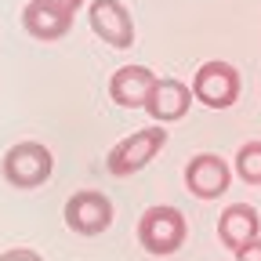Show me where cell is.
I'll return each mask as SVG.
<instances>
[{
	"mask_svg": "<svg viewBox=\"0 0 261 261\" xmlns=\"http://www.w3.org/2000/svg\"><path fill=\"white\" fill-rule=\"evenodd\" d=\"M189 240V221L178 207H145L138 218V243L152 254V257H171L185 247Z\"/></svg>",
	"mask_w": 261,
	"mask_h": 261,
	"instance_id": "cell-1",
	"label": "cell"
},
{
	"mask_svg": "<svg viewBox=\"0 0 261 261\" xmlns=\"http://www.w3.org/2000/svg\"><path fill=\"white\" fill-rule=\"evenodd\" d=\"M55 171V156L44 142H18L0 160V174L11 189H40Z\"/></svg>",
	"mask_w": 261,
	"mask_h": 261,
	"instance_id": "cell-2",
	"label": "cell"
},
{
	"mask_svg": "<svg viewBox=\"0 0 261 261\" xmlns=\"http://www.w3.org/2000/svg\"><path fill=\"white\" fill-rule=\"evenodd\" d=\"M163 145H167V130H163V127H142V130L127 135L123 142H116L109 149L106 167H109L113 178H130V174H138L142 167H149Z\"/></svg>",
	"mask_w": 261,
	"mask_h": 261,
	"instance_id": "cell-3",
	"label": "cell"
},
{
	"mask_svg": "<svg viewBox=\"0 0 261 261\" xmlns=\"http://www.w3.org/2000/svg\"><path fill=\"white\" fill-rule=\"evenodd\" d=\"M240 69L232 62H221V58H211L203 62L200 69H196L192 76V94H196V102H203L207 109H228V106H236L240 102Z\"/></svg>",
	"mask_w": 261,
	"mask_h": 261,
	"instance_id": "cell-4",
	"label": "cell"
},
{
	"mask_svg": "<svg viewBox=\"0 0 261 261\" xmlns=\"http://www.w3.org/2000/svg\"><path fill=\"white\" fill-rule=\"evenodd\" d=\"M62 218L69 225V232L76 236H102L113 225V200L98 189H80L65 200Z\"/></svg>",
	"mask_w": 261,
	"mask_h": 261,
	"instance_id": "cell-5",
	"label": "cell"
},
{
	"mask_svg": "<svg viewBox=\"0 0 261 261\" xmlns=\"http://www.w3.org/2000/svg\"><path fill=\"white\" fill-rule=\"evenodd\" d=\"M232 181V167L218 152H200L185 163V189L196 200H218L221 192H228Z\"/></svg>",
	"mask_w": 261,
	"mask_h": 261,
	"instance_id": "cell-6",
	"label": "cell"
},
{
	"mask_svg": "<svg viewBox=\"0 0 261 261\" xmlns=\"http://www.w3.org/2000/svg\"><path fill=\"white\" fill-rule=\"evenodd\" d=\"M87 18H91L94 37L106 40L109 47L123 51V47L135 44V18H130V11L120 4V0H91Z\"/></svg>",
	"mask_w": 261,
	"mask_h": 261,
	"instance_id": "cell-7",
	"label": "cell"
},
{
	"mask_svg": "<svg viewBox=\"0 0 261 261\" xmlns=\"http://www.w3.org/2000/svg\"><path fill=\"white\" fill-rule=\"evenodd\" d=\"M156 73L149 65H120V69L109 76V98L120 109H145L149 91L156 87Z\"/></svg>",
	"mask_w": 261,
	"mask_h": 261,
	"instance_id": "cell-8",
	"label": "cell"
},
{
	"mask_svg": "<svg viewBox=\"0 0 261 261\" xmlns=\"http://www.w3.org/2000/svg\"><path fill=\"white\" fill-rule=\"evenodd\" d=\"M192 87L174 80V76H163L156 80V87L149 91V102H145V113L156 120V123H174L181 120L189 109H192Z\"/></svg>",
	"mask_w": 261,
	"mask_h": 261,
	"instance_id": "cell-9",
	"label": "cell"
},
{
	"mask_svg": "<svg viewBox=\"0 0 261 261\" xmlns=\"http://www.w3.org/2000/svg\"><path fill=\"white\" fill-rule=\"evenodd\" d=\"M257 236H261V214L250 203H228L221 211V218H218V240H221V247H228L236 254V250H243Z\"/></svg>",
	"mask_w": 261,
	"mask_h": 261,
	"instance_id": "cell-10",
	"label": "cell"
},
{
	"mask_svg": "<svg viewBox=\"0 0 261 261\" xmlns=\"http://www.w3.org/2000/svg\"><path fill=\"white\" fill-rule=\"evenodd\" d=\"M22 29L29 33L33 40H40V44H55V40H62L65 33L73 29V15L29 0V4L22 8Z\"/></svg>",
	"mask_w": 261,
	"mask_h": 261,
	"instance_id": "cell-11",
	"label": "cell"
},
{
	"mask_svg": "<svg viewBox=\"0 0 261 261\" xmlns=\"http://www.w3.org/2000/svg\"><path fill=\"white\" fill-rule=\"evenodd\" d=\"M232 163H236V174H240V181H247V185H261V138L243 142Z\"/></svg>",
	"mask_w": 261,
	"mask_h": 261,
	"instance_id": "cell-12",
	"label": "cell"
},
{
	"mask_svg": "<svg viewBox=\"0 0 261 261\" xmlns=\"http://www.w3.org/2000/svg\"><path fill=\"white\" fill-rule=\"evenodd\" d=\"M0 261H44L37 250H29V247H15V250H4L0 254Z\"/></svg>",
	"mask_w": 261,
	"mask_h": 261,
	"instance_id": "cell-13",
	"label": "cell"
},
{
	"mask_svg": "<svg viewBox=\"0 0 261 261\" xmlns=\"http://www.w3.org/2000/svg\"><path fill=\"white\" fill-rule=\"evenodd\" d=\"M236 261H261V236L250 240L243 250H236Z\"/></svg>",
	"mask_w": 261,
	"mask_h": 261,
	"instance_id": "cell-14",
	"label": "cell"
},
{
	"mask_svg": "<svg viewBox=\"0 0 261 261\" xmlns=\"http://www.w3.org/2000/svg\"><path fill=\"white\" fill-rule=\"evenodd\" d=\"M37 4H47V8H58V11H69V15H76L84 0H37Z\"/></svg>",
	"mask_w": 261,
	"mask_h": 261,
	"instance_id": "cell-15",
	"label": "cell"
}]
</instances>
